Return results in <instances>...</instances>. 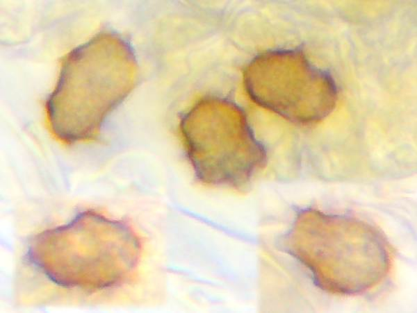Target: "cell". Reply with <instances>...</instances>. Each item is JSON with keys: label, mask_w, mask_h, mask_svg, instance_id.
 <instances>
[{"label": "cell", "mask_w": 417, "mask_h": 313, "mask_svg": "<svg viewBox=\"0 0 417 313\" xmlns=\"http://www.w3.org/2000/svg\"><path fill=\"white\" fill-rule=\"evenodd\" d=\"M282 247L309 269L316 285L333 293L367 291L389 268V248L381 232L348 215L302 210Z\"/></svg>", "instance_id": "3"}, {"label": "cell", "mask_w": 417, "mask_h": 313, "mask_svg": "<svg viewBox=\"0 0 417 313\" xmlns=\"http://www.w3.org/2000/svg\"><path fill=\"white\" fill-rule=\"evenodd\" d=\"M138 71L134 50L116 32L101 31L73 49L46 101L52 134L65 144L95 139L133 89Z\"/></svg>", "instance_id": "1"}, {"label": "cell", "mask_w": 417, "mask_h": 313, "mask_svg": "<svg viewBox=\"0 0 417 313\" xmlns=\"http://www.w3.org/2000/svg\"><path fill=\"white\" fill-rule=\"evenodd\" d=\"M243 83L254 103L300 126L325 119L338 99L330 73L316 66L299 48L258 54L245 67Z\"/></svg>", "instance_id": "5"}, {"label": "cell", "mask_w": 417, "mask_h": 313, "mask_svg": "<svg viewBox=\"0 0 417 313\" xmlns=\"http://www.w3.org/2000/svg\"><path fill=\"white\" fill-rule=\"evenodd\" d=\"M179 128L195 175L205 185L242 190L266 163L246 113L230 99H201L181 115Z\"/></svg>", "instance_id": "4"}, {"label": "cell", "mask_w": 417, "mask_h": 313, "mask_svg": "<svg viewBox=\"0 0 417 313\" xmlns=\"http://www.w3.org/2000/svg\"><path fill=\"white\" fill-rule=\"evenodd\" d=\"M140 249L138 236L126 223L84 211L35 235L27 257L59 286L95 291L124 282L137 267Z\"/></svg>", "instance_id": "2"}]
</instances>
